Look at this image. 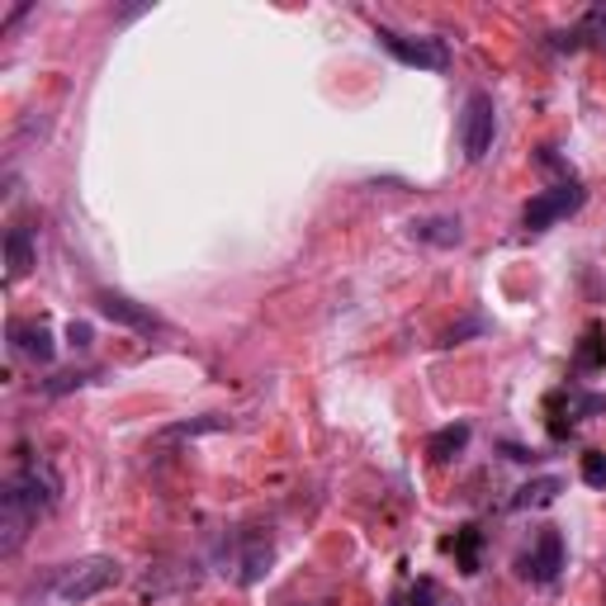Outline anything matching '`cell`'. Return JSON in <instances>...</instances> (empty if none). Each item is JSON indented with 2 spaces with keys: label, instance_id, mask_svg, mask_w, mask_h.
I'll return each mask as SVG.
<instances>
[{
  "label": "cell",
  "instance_id": "21",
  "mask_svg": "<svg viewBox=\"0 0 606 606\" xmlns=\"http://www.w3.org/2000/svg\"><path fill=\"white\" fill-rule=\"evenodd\" d=\"M85 380H91V374L71 370V374H57V380H53V384H43V388H48V394H67V388H81Z\"/></svg>",
  "mask_w": 606,
  "mask_h": 606
},
{
  "label": "cell",
  "instance_id": "16",
  "mask_svg": "<svg viewBox=\"0 0 606 606\" xmlns=\"http://www.w3.org/2000/svg\"><path fill=\"white\" fill-rule=\"evenodd\" d=\"M394 606H455V602L445 597V593H441V587L431 583V579H417V583L408 587V593H403V597H394Z\"/></svg>",
  "mask_w": 606,
  "mask_h": 606
},
{
  "label": "cell",
  "instance_id": "14",
  "mask_svg": "<svg viewBox=\"0 0 606 606\" xmlns=\"http://www.w3.org/2000/svg\"><path fill=\"white\" fill-rule=\"evenodd\" d=\"M465 445H469V427L465 422H451V427H441L436 436L427 441V455L436 459V465H451V459L465 451Z\"/></svg>",
  "mask_w": 606,
  "mask_h": 606
},
{
  "label": "cell",
  "instance_id": "11",
  "mask_svg": "<svg viewBox=\"0 0 606 606\" xmlns=\"http://www.w3.org/2000/svg\"><path fill=\"white\" fill-rule=\"evenodd\" d=\"M270 559H276V550H270L266 536H242V555H237V579L242 583H261L270 573Z\"/></svg>",
  "mask_w": 606,
  "mask_h": 606
},
{
  "label": "cell",
  "instance_id": "13",
  "mask_svg": "<svg viewBox=\"0 0 606 606\" xmlns=\"http://www.w3.org/2000/svg\"><path fill=\"white\" fill-rule=\"evenodd\" d=\"M28 266H34V237H28V228H10L5 233V276L20 280V276H28Z\"/></svg>",
  "mask_w": 606,
  "mask_h": 606
},
{
  "label": "cell",
  "instance_id": "15",
  "mask_svg": "<svg viewBox=\"0 0 606 606\" xmlns=\"http://www.w3.org/2000/svg\"><path fill=\"white\" fill-rule=\"evenodd\" d=\"M479 540H483L479 526H459L455 540H451V550H455V559H459V569H465V573H479Z\"/></svg>",
  "mask_w": 606,
  "mask_h": 606
},
{
  "label": "cell",
  "instance_id": "22",
  "mask_svg": "<svg viewBox=\"0 0 606 606\" xmlns=\"http://www.w3.org/2000/svg\"><path fill=\"white\" fill-rule=\"evenodd\" d=\"M67 341L77 346V351H85V346H91V327H85V323H71V327H67Z\"/></svg>",
  "mask_w": 606,
  "mask_h": 606
},
{
  "label": "cell",
  "instance_id": "9",
  "mask_svg": "<svg viewBox=\"0 0 606 606\" xmlns=\"http://www.w3.org/2000/svg\"><path fill=\"white\" fill-rule=\"evenodd\" d=\"M95 303H100V313H105L109 323H119V327H133V331H156V327H162V317H156L152 308H142V303L114 294V290L95 294Z\"/></svg>",
  "mask_w": 606,
  "mask_h": 606
},
{
  "label": "cell",
  "instance_id": "4",
  "mask_svg": "<svg viewBox=\"0 0 606 606\" xmlns=\"http://www.w3.org/2000/svg\"><path fill=\"white\" fill-rule=\"evenodd\" d=\"M380 43L398 57L403 67H417V71H445L451 67L445 38H408V34H394V28H380Z\"/></svg>",
  "mask_w": 606,
  "mask_h": 606
},
{
  "label": "cell",
  "instance_id": "5",
  "mask_svg": "<svg viewBox=\"0 0 606 606\" xmlns=\"http://www.w3.org/2000/svg\"><path fill=\"white\" fill-rule=\"evenodd\" d=\"M5 493L24 498L28 508H34V512L43 516V512H53V508H57V498H62V479H57V469H53V465H24V469L5 483Z\"/></svg>",
  "mask_w": 606,
  "mask_h": 606
},
{
  "label": "cell",
  "instance_id": "8",
  "mask_svg": "<svg viewBox=\"0 0 606 606\" xmlns=\"http://www.w3.org/2000/svg\"><path fill=\"white\" fill-rule=\"evenodd\" d=\"M10 351L34 360V365H53L57 341H53V331L43 323H10Z\"/></svg>",
  "mask_w": 606,
  "mask_h": 606
},
{
  "label": "cell",
  "instance_id": "10",
  "mask_svg": "<svg viewBox=\"0 0 606 606\" xmlns=\"http://www.w3.org/2000/svg\"><path fill=\"white\" fill-rule=\"evenodd\" d=\"M408 233L417 242H431V247H459V242H465V228H459V219H451V213H436V219H412Z\"/></svg>",
  "mask_w": 606,
  "mask_h": 606
},
{
  "label": "cell",
  "instance_id": "12",
  "mask_svg": "<svg viewBox=\"0 0 606 606\" xmlns=\"http://www.w3.org/2000/svg\"><path fill=\"white\" fill-rule=\"evenodd\" d=\"M564 493V479L559 474H545V479H531V483H522L516 488V498H512V508L516 512H531V508H550V502Z\"/></svg>",
  "mask_w": 606,
  "mask_h": 606
},
{
  "label": "cell",
  "instance_id": "18",
  "mask_svg": "<svg viewBox=\"0 0 606 606\" xmlns=\"http://www.w3.org/2000/svg\"><path fill=\"white\" fill-rule=\"evenodd\" d=\"M223 417H199V422H180V427H166L156 441H185V436H205V431H219Z\"/></svg>",
  "mask_w": 606,
  "mask_h": 606
},
{
  "label": "cell",
  "instance_id": "20",
  "mask_svg": "<svg viewBox=\"0 0 606 606\" xmlns=\"http://www.w3.org/2000/svg\"><path fill=\"white\" fill-rule=\"evenodd\" d=\"M583 483L587 488H606V451H587L583 455Z\"/></svg>",
  "mask_w": 606,
  "mask_h": 606
},
{
  "label": "cell",
  "instance_id": "17",
  "mask_svg": "<svg viewBox=\"0 0 606 606\" xmlns=\"http://www.w3.org/2000/svg\"><path fill=\"white\" fill-rule=\"evenodd\" d=\"M606 365V341L597 337V327H587V337L579 346V370H602Z\"/></svg>",
  "mask_w": 606,
  "mask_h": 606
},
{
  "label": "cell",
  "instance_id": "7",
  "mask_svg": "<svg viewBox=\"0 0 606 606\" xmlns=\"http://www.w3.org/2000/svg\"><path fill=\"white\" fill-rule=\"evenodd\" d=\"M34 522H38V512L28 508L24 498L0 493V555L20 550V545L28 540V531H34Z\"/></svg>",
  "mask_w": 606,
  "mask_h": 606
},
{
  "label": "cell",
  "instance_id": "2",
  "mask_svg": "<svg viewBox=\"0 0 606 606\" xmlns=\"http://www.w3.org/2000/svg\"><path fill=\"white\" fill-rule=\"evenodd\" d=\"M493 133H498L493 95L474 91L465 100V114H459V148H465V162H483V156L493 152Z\"/></svg>",
  "mask_w": 606,
  "mask_h": 606
},
{
  "label": "cell",
  "instance_id": "1",
  "mask_svg": "<svg viewBox=\"0 0 606 606\" xmlns=\"http://www.w3.org/2000/svg\"><path fill=\"white\" fill-rule=\"evenodd\" d=\"M124 583V564L119 559H109V555H91V559H77V564H67L62 573H57V583H53V602H62V606H81V602H91L100 593H109V587H119Z\"/></svg>",
  "mask_w": 606,
  "mask_h": 606
},
{
  "label": "cell",
  "instance_id": "19",
  "mask_svg": "<svg viewBox=\"0 0 606 606\" xmlns=\"http://www.w3.org/2000/svg\"><path fill=\"white\" fill-rule=\"evenodd\" d=\"M573 34H579V43H583V38H587V43H606V5H597L579 28H573Z\"/></svg>",
  "mask_w": 606,
  "mask_h": 606
},
{
  "label": "cell",
  "instance_id": "6",
  "mask_svg": "<svg viewBox=\"0 0 606 606\" xmlns=\"http://www.w3.org/2000/svg\"><path fill=\"white\" fill-rule=\"evenodd\" d=\"M559 569H564V540H559V531H540V540L531 545V555H522V579L531 583H555Z\"/></svg>",
  "mask_w": 606,
  "mask_h": 606
},
{
  "label": "cell",
  "instance_id": "3",
  "mask_svg": "<svg viewBox=\"0 0 606 606\" xmlns=\"http://www.w3.org/2000/svg\"><path fill=\"white\" fill-rule=\"evenodd\" d=\"M583 199H587L583 185L579 180H564V185H555V190H540L536 199H531V205L522 209V223L531 228V233H545V228H555L559 219L579 213Z\"/></svg>",
  "mask_w": 606,
  "mask_h": 606
}]
</instances>
